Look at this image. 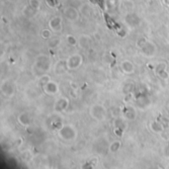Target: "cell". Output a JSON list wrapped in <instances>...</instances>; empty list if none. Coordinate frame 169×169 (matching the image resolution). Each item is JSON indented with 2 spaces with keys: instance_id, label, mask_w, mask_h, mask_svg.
<instances>
[{
  "instance_id": "1",
  "label": "cell",
  "mask_w": 169,
  "mask_h": 169,
  "mask_svg": "<svg viewBox=\"0 0 169 169\" xmlns=\"http://www.w3.org/2000/svg\"><path fill=\"white\" fill-rule=\"evenodd\" d=\"M30 4H31V6L33 8H35V9H37V8L40 7L39 0H30Z\"/></svg>"
}]
</instances>
